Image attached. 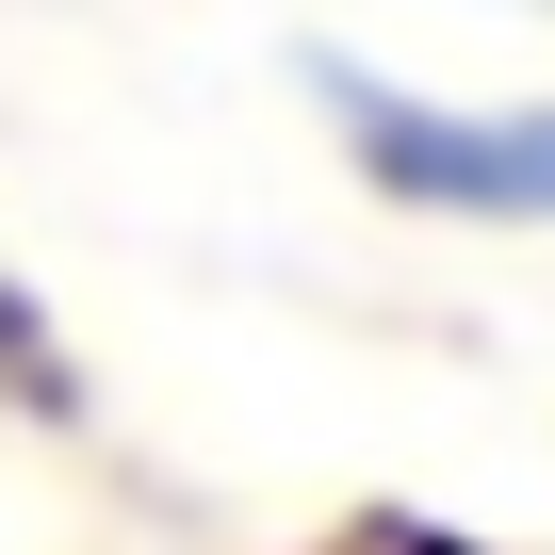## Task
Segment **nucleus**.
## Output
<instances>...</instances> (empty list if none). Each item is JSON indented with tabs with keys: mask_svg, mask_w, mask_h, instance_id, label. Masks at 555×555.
<instances>
[{
	"mask_svg": "<svg viewBox=\"0 0 555 555\" xmlns=\"http://www.w3.org/2000/svg\"><path fill=\"white\" fill-rule=\"evenodd\" d=\"M0 392H34V409H66V360H50V311L17 295V261H0Z\"/></svg>",
	"mask_w": 555,
	"mask_h": 555,
	"instance_id": "nucleus-2",
	"label": "nucleus"
},
{
	"mask_svg": "<svg viewBox=\"0 0 555 555\" xmlns=\"http://www.w3.org/2000/svg\"><path fill=\"white\" fill-rule=\"evenodd\" d=\"M360 196L441 212V229H555V99H425L376 66H311Z\"/></svg>",
	"mask_w": 555,
	"mask_h": 555,
	"instance_id": "nucleus-1",
	"label": "nucleus"
}]
</instances>
